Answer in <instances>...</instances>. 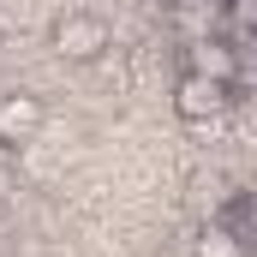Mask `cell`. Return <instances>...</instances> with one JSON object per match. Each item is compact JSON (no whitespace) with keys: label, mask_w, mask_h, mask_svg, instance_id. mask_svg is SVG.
I'll use <instances>...</instances> for the list:
<instances>
[{"label":"cell","mask_w":257,"mask_h":257,"mask_svg":"<svg viewBox=\"0 0 257 257\" xmlns=\"http://www.w3.org/2000/svg\"><path fill=\"white\" fill-rule=\"evenodd\" d=\"M48 48L72 66H90L108 54V24L96 18V12H60L54 24H48Z\"/></svg>","instance_id":"6da1fadb"},{"label":"cell","mask_w":257,"mask_h":257,"mask_svg":"<svg viewBox=\"0 0 257 257\" xmlns=\"http://www.w3.org/2000/svg\"><path fill=\"white\" fill-rule=\"evenodd\" d=\"M233 108V84H221V78H203L186 66V78L174 84V114L186 120V126H203V120H221Z\"/></svg>","instance_id":"7a4b0ae2"},{"label":"cell","mask_w":257,"mask_h":257,"mask_svg":"<svg viewBox=\"0 0 257 257\" xmlns=\"http://www.w3.org/2000/svg\"><path fill=\"white\" fill-rule=\"evenodd\" d=\"M42 126H48V102H42V96H30V90L0 96V144H6V150L30 144Z\"/></svg>","instance_id":"3957f363"},{"label":"cell","mask_w":257,"mask_h":257,"mask_svg":"<svg viewBox=\"0 0 257 257\" xmlns=\"http://www.w3.org/2000/svg\"><path fill=\"white\" fill-rule=\"evenodd\" d=\"M192 72L221 78V84H239V42H227V36H203V42H192Z\"/></svg>","instance_id":"277c9868"},{"label":"cell","mask_w":257,"mask_h":257,"mask_svg":"<svg viewBox=\"0 0 257 257\" xmlns=\"http://www.w3.org/2000/svg\"><path fill=\"white\" fill-rule=\"evenodd\" d=\"M192 257H245V239H239L233 227L209 221V227H197V239H192Z\"/></svg>","instance_id":"5b68a950"},{"label":"cell","mask_w":257,"mask_h":257,"mask_svg":"<svg viewBox=\"0 0 257 257\" xmlns=\"http://www.w3.org/2000/svg\"><path fill=\"white\" fill-rule=\"evenodd\" d=\"M227 24H233V42H245L257 30V0H227Z\"/></svg>","instance_id":"8992f818"}]
</instances>
